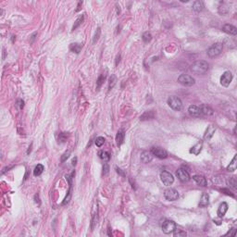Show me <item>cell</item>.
I'll return each mask as SVG.
<instances>
[{
  "mask_svg": "<svg viewBox=\"0 0 237 237\" xmlns=\"http://www.w3.org/2000/svg\"><path fill=\"white\" fill-rule=\"evenodd\" d=\"M45 168H44V166H43L42 164H38L37 165L35 168H34V176H39L43 173V171H44Z\"/></svg>",
  "mask_w": 237,
  "mask_h": 237,
  "instance_id": "obj_25",
  "label": "cell"
},
{
  "mask_svg": "<svg viewBox=\"0 0 237 237\" xmlns=\"http://www.w3.org/2000/svg\"><path fill=\"white\" fill-rule=\"evenodd\" d=\"M160 180L167 186L171 185L174 182V178L169 171H162L160 173Z\"/></svg>",
  "mask_w": 237,
  "mask_h": 237,
  "instance_id": "obj_6",
  "label": "cell"
},
{
  "mask_svg": "<svg viewBox=\"0 0 237 237\" xmlns=\"http://www.w3.org/2000/svg\"><path fill=\"white\" fill-rule=\"evenodd\" d=\"M178 82L184 86H192L195 84L196 81L192 76L188 74H181L178 78Z\"/></svg>",
  "mask_w": 237,
  "mask_h": 237,
  "instance_id": "obj_5",
  "label": "cell"
},
{
  "mask_svg": "<svg viewBox=\"0 0 237 237\" xmlns=\"http://www.w3.org/2000/svg\"><path fill=\"white\" fill-rule=\"evenodd\" d=\"M20 104H18V105H20V109H22L23 107V101H21V100H19L18 101Z\"/></svg>",
  "mask_w": 237,
  "mask_h": 237,
  "instance_id": "obj_41",
  "label": "cell"
},
{
  "mask_svg": "<svg viewBox=\"0 0 237 237\" xmlns=\"http://www.w3.org/2000/svg\"><path fill=\"white\" fill-rule=\"evenodd\" d=\"M124 137H125V133L123 130H120L118 132L117 135H116V143L118 147H121V145L124 142Z\"/></svg>",
  "mask_w": 237,
  "mask_h": 237,
  "instance_id": "obj_17",
  "label": "cell"
},
{
  "mask_svg": "<svg viewBox=\"0 0 237 237\" xmlns=\"http://www.w3.org/2000/svg\"><path fill=\"white\" fill-rule=\"evenodd\" d=\"M153 159V154L151 151H144L141 154V160L144 163H149Z\"/></svg>",
  "mask_w": 237,
  "mask_h": 237,
  "instance_id": "obj_13",
  "label": "cell"
},
{
  "mask_svg": "<svg viewBox=\"0 0 237 237\" xmlns=\"http://www.w3.org/2000/svg\"><path fill=\"white\" fill-rule=\"evenodd\" d=\"M204 8V3L202 1H196V2H194L193 4V9L195 10V11L196 12H200L202 11Z\"/></svg>",
  "mask_w": 237,
  "mask_h": 237,
  "instance_id": "obj_22",
  "label": "cell"
},
{
  "mask_svg": "<svg viewBox=\"0 0 237 237\" xmlns=\"http://www.w3.org/2000/svg\"><path fill=\"white\" fill-rule=\"evenodd\" d=\"M68 136H69V134H68L67 133H59V135H58V142H60V143L66 142V141H67V139H68Z\"/></svg>",
  "mask_w": 237,
  "mask_h": 237,
  "instance_id": "obj_31",
  "label": "cell"
},
{
  "mask_svg": "<svg viewBox=\"0 0 237 237\" xmlns=\"http://www.w3.org/2000/svg\"><path fill=\"white\" fill-rule=\"evenodd\" d=\"M227 210H228V204L226 202H222L219 205V207L218 208V212H217L218 216L219 218H222L226 214V212H227Z\"/></svg>",
  "mask_w": 237,
  "mask_h": 237,
  "instance_id": "obj_15",
  "label": "cell"
},
{
  "mask_svg": "<svg viewBox=\"0 0 237 237\" xmlns=\"http://www.w3.org/2000/svg\"><path fill=\"white\" fill-rule=\"evenodd\" d=\"M208 63L205 60H197L195 63L192 64L191 71L195 74H204L208 72Z\"/></svg>",
  "mask_w": 237,
  "mask_h": 237,
  "instance_id": "obj_1",
  "label": "cell"
},
{
  "mask_svg": "<svg viewBox=\"0 0 237 237\" xmlns=\"http://www.w3.org/2000/svg\"><path fill=\"white\" fill-rule=\"evenodd\" d=\"M215 132H216V127H215L214 125H212V124H210L207 128L206 133H205V134H204V140H205V141H208V140H210L211 137L214 135Z\"/></svg>",
  "mask_w": 237,
  "mask_h": 237,
  "instance_id": "obj_12",
  "label": "cell"
},
{
  "mask_svg": "<svg viewBox=\"0 0 237 237\" xmlns=\"http://www.w3.org/2000/svg\"><path fill=\"white\" fill-rule=\"evenodd\" d=\"M176 176L182 182H186L190 180V174L184 169H179L176 171Z\"/></svg>",
  "mask_w": 237,
  "mask_h": 237,
  "instance_id": "obj_10",
  "label": "cell"
},
{
  "mask_svg": "<svg viewBox=\"0 0 237 237\" xmlns=\"http://www.w3.org/2000/svg\"><path fill=\"white\" fill-rule=\"evenodd\" d=\"M82 47H83V46L81 44L75 43V44H72L71 46H69V49H71V51H72L73 53L79 54L81 52V50H82Z\"/></svg>",
  "mask_w": 237,
  "mask_h": 237,
  "instance_id": "obj_24",
  "label": "cell"
},
{
  "mask_svg": "<svg viewBox=\"0 0 237 237\" xmlns=\"http://www.w3.org/2000/svg\"><path fill=\"white\" fill-rule=\"evenodd\" d=\"M105 143V138L104 137H102V136H99L95 139V144H96V147H101L102 145L104 144Z\"/></svg>",
  "mask_w": 237,
  "mask_h": 237,
  "instance_id": "obj_34",
  "label": "cell"
},
{
  "mask_svg": "<svg viewBox=\"0 0 237 237\" xmlns=\"http://www.w3.org/2000/svg\"><path fill=\"white\" fill-rule=\"evenodd\" d=\"M228 184L230 185V187L233 188V189H236V188H237V181H236V178L234 176L231 177L230 179L228 180Z\"/></svg>",
  "mask_w": 237,
  "mask_h": 237,
  "instance_id": "obj_30",
  "label": "cell"
},
{
  "mask_svg": "<svg viewBox=\"0 0 237 237\" xmlns=\"http://www.w3.org/2000/svg\"><path fill=\"white\" fill-rule=\"evenodd\" d=\"M199 107H200V110L203 116H210L213 114V109L208 105L203 104L201 106H199Z\"/></svg>",
  "mask_w": 237,
  "mask_h": 237,
  "instance_id": "obj_16",
  "label": "cell"
},
{
  "mask_svg": "<svg viewBox=\"0 0 237 237\" xmlns=\"http://www.w3.org/2000/svg\"><path fill=\"white\" fill-rule=\"evenodd\" d=\"M117 83V77L115 76L114 74L111 75V77L109 78V89L111 90L113 87H114V85Z\"/></svg>",
  "mask_w": 237,
  "mask_h": 237,
  "instance_id": "obj_29",
  "label": "cell"
},
{
  "mask_svg": "<svg viewBox=\"0 0 237 237\" xmlns=\"http://www.w3.org/2000/svg\"><path fill=\"white\" fill-rule=\"evenodd\" d=\"M193 180L195 181L198 185L200 186H207V180L206 178L203 177V176H200V175H195L193 177Z\"/></svg>",
  "mask_w": 237,
  "mask_h": 237,
  "instance_id": "obj_18",
  "label": "cell"
},
{
  "mask_svg": "<svg viewBox=\"0 0 237 237\" xmlns=\"http://www.w3.org/2000/svg\"><path fill=\"white\" fill-rule=\"evenodd\" d=\"M100 34H101V29L100 28H97V30H96V32H95V37H94V44L98 40V38H99V36H100Z\"/></svg>",
  "mask_w": 237,
  "mask_h": 237,
  "instance_id": "obj_37",
  "label": "cell"
},
{
  "mask_svg": "<svg viewBox=\"0 0 237 237\" xmlns=\"http://www.w3.org/2000/svg\"><path fill=\"white\" fill-rule=\"evenodd\" d=\"M208 203H209V196H208V194L204 193L203 195H202L201 199H200V202H199V207H200V208H205V207L208 206Z\"/></svg>",
  "mask_w": 237,
  "mask_h": 237,
  "instance_id": "obj_20",
  "label": "cell"
},
{
  "mask_svg": "<svg viewBox=\"0 0 237 237\" xmlns=\"http://www.w3.org/2000/svg\"><path fill=\"white\" fill-rule=\"evenodd\" d=\"M222 30H223V32H225L226 34H231V35H236L237 34V29H236V27H234L233 25L225 24L222 27Z\"/></svg>",
  "mask_w": 237,
  "mask_h": 237,
  "instance_id": "obj_14",
  "label": "cell"
},
{
  "mask_svg": "<svg viewBox=\"0 0 237 237\" xmlns=\"http://www.w3.org/2000/svg\"><path fill=\"white\" fill-rule=\"evenodd\" d=\"M237 168V155L234 156V158H233V160L231 161V163L228 165L227 167V170L228 171H231V172H233L236 170Z\"/></svg>",
  "mask_w": 237,
  "mask_h": 237,
  "instance_id": "obj_21",
  "label": "cell"
},
{
  "mask_svg": "<svg viewBox=\"0 0 237 237\" xmlns=\"http://www.w3.org/2000/svg\"><path fill=\"white\" fill-rule=\"evenodd\" d=\"M173 233H174L173 234H174L175 237H184V236L187 235L186 231H182V230H180V229H175L173 231Z\"/></svg>",
  "mask_w": 237,
  "mask_h": 237,
  "instance_id": "obj_28",
  "label": "cell"
},
{
  "mask_svg": "<svg viewBox=\"0 0 237 237\" xmlns=\"http://www.w3.org/2000/svg\"><path fill=\"white\" fill-rule=\"evenodd\" d=\"M116 170H117V172H118V173H120L121 176H125V173H124V172H122V170H121V169H118V168H116Z\"/></svg>",
  "mask_w": 237,
  "mask_h": 237,
  "instance_id": "obj_40",
  "label": "cell"
},
{
  "mask_svg": "<svg viewBox=\"0 0 237 237\" xmlns=\"http://www.w3.org/2000/svg\"><path fill=\"white\" fill-rule=\"evenodd\" d=\"M231 81H233V74H231V72H225L222 76L220 77V84L224 87H228L230 85V83H231Z\"/></svg>",
  "mask_w": 237,
  "mask_h": 237,
  "instance_id": "obj_8",
  "label": "cell"
},
{
  "mask_svg": "<svg viewBox=\"0 0 237 237\" xmlns=\"http://www.w3.org/2000/svg\"><path fill=\"white\" fill-rule=\"evenodd\" d=\"M161 228H162L163 233L166 234H170L171 233H173V231L176 229V224L174 222L170 219H165L163 223L161 224Z\"/></svg>",
  "mask_w": 237,
  "mask_h": 237,
  "instance_id": "obj_4",
  "label": "cell"
},
{
  "mask_svg": "<svg viewBox=\"0 0 237 237\" xmlns=\"http://www.w3.org/2000/svg\"><path fill=\"white\" fill-rule=\"evenodd\" d=\"M99 157L102 160H104L105 162H107V161H109L110 159V155L107 151H101L99 153Z\"/></svg>",
  "mask_w": 237,
  "mask_h": 237,
  "instance_id": "obj_27",
  "label": "cell"
},
{
  "mask_svg": "<svg viewBox=\"0 0 237 237\" xmlns=\"http://www.w3.org/2000/svg\"><path fill=\"white\" fill-rule=\"evenodd\" d=\"M105 79H106V74H102L101 76L98 78L97 82H96V88L99 89L101 87V85L103 84V82L105 81Z\"/></svg>",
  "mask_w": 237,
  "mask_h": 237,
  "instance_id": "obj_33",
  "label": "cell"
},
{
  "mask_svg": "<svg viewBox=\"0 0 237 237\" xmlns=\"http://www.w3.org/2000/svg\"><path fill=\"white\" fill-rule=\"evenodd\" d=\"M72 165H73V166H75V165H76V162H77V158L75 157V158H74L72 159Z\"/></svg>",
  "mask_w": 237,
  "mask_h": 237,
  "instance_id": "obj_42",
  "label": "cell"
},
{
  "mask_svg": "<svg viewBox=\"0 0 237 237\" xmlns=\"http://www.w3.org/2000/svg\"><path fill=\"white\" fill-rule=\"evenodd\" d=\"M142 38H143V41L144 43H148V42L151 41V39H152V34H150V33H148V32H145V33L143 34Z\"/></svg>",
  "mask_w": 237,
  "mask_h": 237,
  "instance_id": "obj_32",
  "label": "cell"
},
{
  "mask_svg": "<svg viewBox=\"0 0 237 237\" xmlns=\"http://www.w3.org/2000/svg\"><path fill=\"white\" fill-rule=\"evenodd\" d=\"M83 20H84V16H83V15L80 16V17L76 20V21H75V22H74V25H73V27H72V31L76 30V29L78 28V27L83 22Z\"/></svg>",
  "mask_w": 237,
  "mask_h": 237,
  "instance_id": "obj_26",
  "label": "cell"
},
{
  "mask_svg": "<svg viewBox=\"0 0 237 237\" xmlns=\"http://www.w3.org/2000/svg\"><path fill=\"white\" fill-rule=\"evenodd\" d=\"M228 11H229V8H227V6H226L225 4H222V7L219 8V12L220 14H226L228 13Z\"/></svg>",
  "mask_w": 237,
  "mask_h": 237,
  "instance_id": "obj_35",
  "label": "cell"
},
{
  "mask_svg": "<svg viewBox=\"0 0 237 237\" xmlns=\"http://www.w3.org/2000/svg\"><path fill=\"white\" fill-rule=\"evenodd\" d=\"M202 147H203V143H202V142H199V143H197L196 145H194V147L190 149V153H191V154H194V155H196V156H197L199 153L201 152Z\"/></svg>",
  "mask_w": 237,
  "mask_h": 237,
  "instance_id": "obj_19",
  "label": "cell"
},
{
  "mask_svg": "<svg viewBox=\"0 0 237 237\" xmlns=\"http://www.w3.org/2000/svg\"><path fill=\"white\" fill-rule=\"evenodd\" d=\"M151 152L153 154V156H156L157 158H166L168 157V153L165 149H163L162 147H154L152 149H151Z\"/></svg>",
  "mask_w": 237,
  "mask_h": 237,
  "instance_id": "obj_9",
  "label": "cell"
},
{
  "mask_svg": "<svg viewBox=\"0 0 237 237\" xmlns=\"http://www.w3.org/2000/svg\"><path fill=\"white\" fill-rule=\"evenodd\" d=\"M164 196L167 200L169 201H174L177 200L179 198V193L176 189H173V188H169V189H166L164 191Z\"/></svg>",
  "mask_w": 237,
  "mask_h": 237,
  "instance_id": "obj_7",
  "label": "cell"
},
{
  "mask_svg": "<svg viewBox=\"0 0 237 237\" xmlns=\"http://www.w3.org/2000/svg\"><path fill=\"white\" fill-rule=\"evenodd\" d=\"M168 105L176 111H180L182 109V102L177 96H170L168 98Z\"/></svg>",
  "mask_w": 237,
  "mask_h": 237,
  "instance_id": "obj_3",
  "label": "cell"
},
{
  "mask_svg": "<svg viewBox=\"0 0 237 237\" xmlns=\"http://www.w3.org/2000/svg\"><path fill=\"white\" fill-rule=\"evenodd\" d=\"M235 233H236V230L235 228H233V229H231L227 233H226L225 235H230V236H234L235 235Z\"/></svg>",
  "mask_w": 237,
  "mask_h": 237,
  "instance_id": "obj_38",
  "label": "cell"
},
{
  "mask_svg": "<svg viewBox=\"0 0 237 237\" xmlns=\"http://www.w3.org/2000/svg\"><path fill=\"white\" fill-rule=\"evenodd\" d=\"M222 49H223V45L222 44V43H216V44L212 45L208 49V51H207L208 56L209 57H218L219 55H220V53L222 52Z\"/></svg>",
  "mask_w": 237,
  "mask_h": 237,
  "instance_id": "obj_2",
  "label": "cell"
},
{
  "mask_svg": "<svg viewBox=\"0 0 237 237\" xmlns=\"http://www.w3.org/2000/svg\"><path fill=\"white\" fill-rule=\"evenodd\" d=\"M103 170H105L104 174L107 173V171H109V166H107V164H104V168H103Z\"/></svg>",
  "mask_w": 237,
  "mask_h": 237,
  "instance_id": "obj_39",
  "label": "cell"
},
{
  "mask_svg": "<svg viewBox=\"0 0 237 237\" xmlns=\"http://www.w3.org/2000/svg\"><path fill=\"white\" fill-rule=\"evenodd\" d=\"M155 116V113L153 110H149V111H145L144 114L141 116V120L142 121H145V120H152Z\"/></svg>",
  "mask_w": 237,
  "mask_h": 237,
  "instance_id": "obj_23",
  "label": "cell"
},
{
  "mask_svg": "<svg viewBox=\"0 0 237 237\" xmlns=\"http://www.w3.org/2000/svg\"><path fill=\"white\" fill-rule=\"evenodd\" d=\"M69 156H71V151H66L65 153H64L62 156H61V162L63 163V162H65V161L69 158Z\"/></svg>",
  "mask_w": 237,
  "mask_h": 237,
  "instance_id": "obj_36",
  "label": "cell"
},
{
  "mask_svg": "<svg viewBox=\"0 0 237 237\" xmlns=\"http://www.w3.org/2000/svg\"><path fill=\"white\" fill-rule=\"evenodd\" d=\"M188 111H189V114L193 117H196V118H199V117H202V113H201V110H200V107L198 106H196V105H191L189 107V109H188Z\"/></svg>",
  "mask_w": 237,
  "mask_h": 237,
  "instance_id": "obj_11",
  "label": "cell"
}]
</instances>
